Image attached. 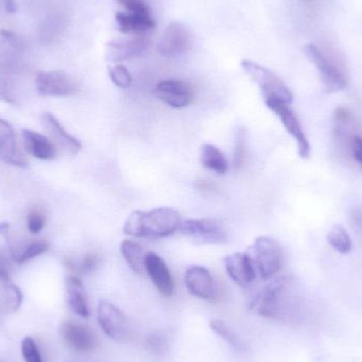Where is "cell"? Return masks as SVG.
I'll use <instances>...</instances> for the list:
<instances>
[{"instance_id": "ac0fdd59", "label": "cell", "mask_w": 362, "mask_h": 362, "mask_svg": "<svg viewBox=\"0 0 362 362\" xmlns=\"http://www.w3.org/2000/svg\"><path fill=\"white\" fill-rule=\"evenodd\" d=\"M146 270L161 295L165 297L173 295V276L163 257L154 252L146 253Z\"/></svg>"}, {"instance_id": "ab89813d", "label": "cell", "mask_w": 362, "mask_h": 362, "mask_svg": "<svg viewBox=\"0 0 362 362\" xmlns=\"http://www.w3.org/2000/svg\"><path fill=\"white\" fill-rule=\"evenodd\" d=\"M2 6H4V11L8 14H14V13L17 12V8H18L15 0H2Z\"/></svg>"}, {"instance_id": "44dd1931", "label": "cell", "mask_w": 362, "mask_h": 362, "mask_svg": "<svg viewBox=\"0 0 362 362\" xmlns=\"http://www.w3.org/2000/svg\"><path fill=\"white\" fill-rule=\"evenodd\" d=\"M25 150L30 155L40 160H52L57 156L54 144L46 136L30 129L21 132Z\"/></svg>"}, {"instance_id": "4fadbf2b", "label": "cell", "mask_w": 362, "mask_h": 362, "mask_svg": "<svg viewBox=\"0 0 362 362\" xmlns=\"http://www.w3.org/2000/svg\"><path fill=\"white\" fill-rule=\"evenodd\" d=\"M226 272L238 286L248 287L257 279V267L248 253L236 252L227 255L223 259Z\"/></svg>"}, {"instance_id": "2e32d148", "label": "cell", "mask_w": 362, "mask_h": 362, "mask_svg": "<svg viewBox=\"0 0 362 362\" xmlns=\"http://www.w3.org/2000/svg\"><path fill=\"white\" fill-rule=\"evenodd\" d=\"M0 160L17 168L28 167V160L17 144L12 125L0 118Z\"/></svg>"}, {"instance_id": "836d02e7", "label": "cell", "mask_w": 362, "mask_h": 362, "mask_svg": "<svg viewBox=\"0 0 362 362\" xmlns=\"http://www.w3.org/2000/svg\"><path fill=\"white\" fill-rule=\"evenodd\" d=\"M247 133L244 129H240L236 133L235 148H234L233 163L235 169H240L245 160L246 153Z\"/></svg>"}, {"instance_id": "e0dca14e", "label": "cell", "mask_w": 362, "mask_h": 362, "mask_svg": "<svg viewBox=\"0 0 362 362\" xmlns=\"http://www.w3.org/2000/svg\"><path fill=\"white\" fill-rule=\"evenodd\" d=\"M185 284L187 291L194 297L202 300L214 298V281L210 272L202 266H192L185 274Z\"/></svg>"}, {"instance_id": "603a6c76", "label": "cell", "mask_w": 362, "mask_h": 362, "mask_svg": "<svg viewBox=\"0 0 362 362\" xmlns=\"http://www.w3.org/2000/svg\"><path fill=\"white\" fill-rule=\"evenodd\" d=\"M117 28L125 34H146L154 29L156 23L152 15L132 14L118 12L116 14Z\"/></svg>"}, {"instance_id": "f1b7e54d", "label": "cell", "mask_w": 362, "mask_h": 362, "mask_svg": "<svg viewBox=\"0 0 362 362\" xmlns=\"http://www.w3.org/2000/svg\"><path fill=\"white\" fill-rule=\"evenodd\" d=\"M210 327L216 335L225 340L232 348L240 351L246 350V344L240 339V336L235 332L232 331L223 321L218 320V319H212L210 321Z\"/></svg>"}, {"instance_id": "e575fe53", "label": "cell", "mask_w": 362, "mask_h": 362, "mask_svg": "<svg viewBox=\"0 0 362 362\" xmlns=\"http://www.w3.org/2000/svg\"><path fill=\"white\" fill-rule=\"evenodd\" d=\"M115 1L124 8L125 12L132 13V14L152 15L150 4L146 0H115Z\"/></svg>"}, {"instance_id": "7c38bea8", "label": "cell", "mask_w": 362, "mask_h": 362, "mask_svg": "<svg viewBox=\"0 0 362 362\" xmlns=\"http://www.w3.org/2000/svg\"><path fill=\"white\" fill-rule=\"evenodd\" d=\"M157 99L173 108L187 107L193 100V90L185 81L170 78L161 81L154 90Z\"/></svg>"}, {"instance_id": "d4e9b609", "label": "cell", "mask_w": 362, "mask_h": 362, "mask_svg": "<svg viewBox=\"0 0 362 362\" xmlns=\"http://www.w3.org/2000/svg\"><path fill=\"white\" fill-rule=\"evenodd\" d=\"M200 163L204 169L223 175L229 171V163L225 155L213 144H204L200 148Z\"/></svg>"}, {"instance_id": "8d00e7d4", "label": "cell", "mask_w": 362, "mask_h": 362, "mask_svg": "<svg viewBox=\"0 0 362 362\" xmlns=\"http://www.w3.org/2000/svg\"><path fill=\"white\" fill-rule=\"evenodd\" d=\"M148 346L153 352L158 354V353H161L165 351L167 344H165V339L163 336H159L157 335V334H155V335L148 337Z\"/></svg>"}, {"instance_id": "74e56055", "label": "cell", "mask_w": 362, "mask_h": 362, "mask_svg": "<svg viewBox=\"0 0 362 362\" xmlns=\"http://www.w3.org/2000/svg\"><path fill=\"white\" fill-rule=\"evenodd\" d=\"M351 151H352L353 157L355 160L362 167V137L354 136L351 139Z\"/></svg>"}, {"instance_id": "277c9868", "label": "cell", "mask_w": 362, "mask_h": 362, "mask_svg": "<svg viewBox=\"0 0 362 362\" xmlns=\"http://www.w3.org/2000/svg\"><path fill=\"white\" fill-rule=\"evenodd\" d=\"M303 50L308 59L318 69L321 80L327 91L336 93L348 86V78L344 70L319 47L314 44H308L304 47Z\"/></svg>"}, {"instance_id": "4316f807", "label": "cell", "mask_w": 362, "mask_h": 362, "mask_svg": "<svg viewBox=\"0 0 362 362\" xmlns=\"http://www.w3.org/2000/svg\"><path fill=\"white\" fill-rule=\"evenodd\" d=\"M63 16L59 14L49 15L40 25V40L42 42H51L57 37L64 25Z\"/></svg>"}, {"instance_id": "7402d4cb", "label": "cell", "mask_w": 362, "mask_h": 362, "mask_svg": "<svg viewBox=\"0 0 362 362\" xmlns=\"http://www.w3.org/2000/svg\"><path fill=\"white\" fill-rule=\"evenodd\" d=\"M66 298L70 310L78 316L86 319L90 316L88 300L82 281L76 274L66 279Z\"/></svg>"}, {"instance_id": "8992f818", "label": "cell", "mask_w": 362, "mask_h": 362, "mask_svg": "<svg viewBox=\"0 0 362 362\" xmlns=\"http://www.w3.org/2000/svg\"><path fill=\"white\" fill-rule=\"evenodd\" d=\"M194 36L191 30L180 21H172L159 38L157 49L163 57L176 59L191 50Z\"/></svg>"}, {"instance_id": "9a60e30c", "label": "cell", "mask_w": 362, "mask_h": 362, "mask_svg": "<svg viewBox=\"0 0 362 362\" xmlns=\"http://www.w3.org/2000/svg\"><path fill=\"white\" fill-rule=\"evenodd\" d=\"M25 50L18 34L10 30L0 31V63L25 70Z\"/></svg>"}, {"instance_id": "1f68e13d", "label": "cell", "mask_w": 362, "mask_h": 362, "mask_svg": "<svg viewBox=\"0 0 362 362\" xmlns=\"http://www.w3.org/2000/svg\"><path fill=\"white\" fill-rule=\"evenodd\" d=\"M110 80L119 88L127 89L131 87L133 78L131 72L122 65H115L108 67Z\"/></svg>"}, {"instance_id": "ffe728a7", "label": "cell", "mask_w": 362, "mask_h": 362, "mask_svg": "<svg viewBox=\"0 0 362 362\" xmlns=\"http://www.w3.org/2000/svg\"><path fill=\"white\" fill-rule=\"evenodd\" d=\"M42 123L49 135L63 150L69 154L76 155L82 150V144L80 140L67 133L59 121L52 114L42 115Z\"/></svg>"}, {"instance_id": "d6986e66", "label": "cell", "mask_w": 362, "mask_h": 362, "mask_svg": "<svg viewBox=\"0 0 362 362\" xmlns=\"http://www.w3.org/2000/svg\"><path fill=\"white\" fill-rule=\"evenodd\" d=\"M23 69L0 63V101L18 105L21 98V81Z\"/></svg>"}, {"instance_id": "7a4b0ae2", "label": "cell", "mask_w": 362, "mask_h": 362, "mask_svg": "<svg viewBox=\"0 0 362 362\" xmlns=\"http://www.w3.org/2000/svg\"><path fill=\"white\" fill-rule=\"evenodd\" d=\"M291 280L276 279L259 291L250 302V310L267 319H284L291 308Z\"/></svg>"}, {"instance_id": "30bf717a", "label": "cell", "mask_w": 362, "mask_h": 362, "mask_svg": "<svg viewBox=\"0 0 362 362\" xmlns=\"http://www.w3.org/2000/svg\"><path fill=\"white\" fill-rule=\"evenodd\" d=\"M98 322L104 334L112 339L122 341L129 335V327L127 316L120 308L107 300H100Z\"/></svg>"}, {"instance_id": "f35d334b", "label": "cell", "mask_w": 362, "mask_h": 362, "mask_svg": "<svg viewBox=\"0 0 362 362\" xmlns=\"http://www.w3.org/2000/svg\"><path fill=\"white\" fill-rule=\"evenodd\" d=\"M11 266L8 259L0 253V280H10Z\"/></svg>"}, {"instance_id": "5bb4252c", "label": "cell", "mask_w": 362, "mask_h": 362, "mask_svg": "<svg viewBox=\"0 0 362 362\" xmlns=\"http://www.w3.org/2000/svg\"><path fill=\"white\" fill-rule=\"evenodd\" d=\"M59 333L64 341L78 352L88 353L97 348V336L87 325L66 321L61 325Z\"/></svg>"}, {"instance_id": "ba28073f", "label": "cell", "mask_w": 362, "mask_h": 362, "mask_svg": "<svg viewBox=\"0 0 362 362\" xmlns=\"http://www.w3.org/2000/svg\"><path fill=\"white\" fill-rule=\"evenodd\" d=\"M178 232L198 244H221L227 240L221 223L211 218L185 219Z\"/></svg>"}, {"instance_id": "60d3db41", "label": "cell", "mask_w": 362, "mask_h": 362, "mask_svg": "<svg viewBox=\"0 0 362 362\" xmlns=\"http://www.w3.org/2000/svg\"><path fill=\"white\" fill-rule=\"evenodd\" d=\"M10 231V223L8 221H1L0 223V235L4 236Z\"/></svg>"}, {"instance_id": "3957f363", "label": "cell", "mask_w": 362, "mask_h": 362, "mask_svg": "<svg viewBox=\"0 0 362 362\" xmlns=\"http://www.w3.org/2000/svg\"><path fill=\"white\" fill-rule=\"evenodd\" d=\"M245 74L259 85L264 100H280L284 103L291 104L293 100V93L285 83L272 70L255 63L250 59H244L240 63Z\"/></svg>"}, {"instance_id": "5b68a950", "label": "cell", "mask_w": 362, "mask_h": 362, "mask_svg": "<svg viewBox=\"0 0 362 362\" xmlns=\"http://www.w3.org/2000/svg\"><path fill=\"white\" fill-rule=\"evenodd\" d=\"M252 249L253 262L262 278H272L283 267V252L278 243L268 236H259L255 240Z\"/></svg>"}, {"instance_id": "484cf974", "label": "cell", "mask_w": 362, "mask_h": 362, "mask_svg": "<svg viewBox=\"0 0 362 362\" xmlns=\"http://www.w3.org/2000/svg\"><path fill=\"white\" fill-rule=\"evenodd\" d=\"M120 250L127 265L134 272L142 274L144 270H146V253L139 243L131 240H123Z\"/></svg>"}, {"instance_id": "f546056e", "label": "cell", "mask_w": 362, "mask_h": 362, "mask_svg": "<svg viewBox=\"0 0 362 362\" xmlns=\"http://www.w3.org/2000/svg\"><path fill=\"white\" fill-rule=\"evenodd\" d=\"M2 300L6 310L15 313L23 304V293L10 280L2 281Z\"/></svg>"}, {"instance_id": "52a82bcc", "label": "cell", "mask_w": 362, "mask_h": 362, "mask_svg": "<svg viewBox=\"0 0 362 362\" xmlns=\"http://www.w3.org/2000/svg\"><path fill=\"white\" fill-rule=\"evenodd\" d=\"M266 106L274 112L280 119L285 129L288 132L289 135L297 142L298 153L302 159H308L310 155V146L308 137L302 129L299 119L293 112L289 104L284 103L280 100H265Z\"/></svg>"}, {"instance_id": "8fae6325", "label": "cell", "mask_w": 362, "mask_h": 362, "mask_svg": "<svg viewBox=\"0 0 362 362\" xmlns=\"http://www.w3.org/2000/svg\"><path fill=\"white\" fill-rule=\"evenodd\" d=\"M150 40L148 33L136 34L127 40H112L106 45V57L114 63H120L141 57L148 50Z\"/></svg>"}, {"instance_id": "cb8c5ba5", "label": "cell", "mask_w": 362, "mask_h": 362, "mask_svg": "<svg viewBox=\"0 0 362 362\" xmlns=\"http://www.w3.org/2000/svg\"><path fill=\"white\" fill-rule=\"evenodd\" d=\"M49 250V244L44 240L18 243L10 246L11 259L16 264H23L30 259L44 255Z\"/></svg>"}, {"instance_id": "6da1fadb", "label": "cell", "mask_w": 362, "mask_h": 362, "mask_svg": "<svg viewBox=\"0 0 362 362\" xmlns=\"http://www.w3.org/2000/svg\"><path fill=\"white\" fill-rule=\"evenodd\" d=\"M181 215L169 206L151 211H134L123 226V232L133 238H163L180 231Z\"/></svg>"}, {"instance_id": "d6a6232c", "label": "cell", "mask_w": 362, "mask_h": 362, "mask_svg": "<svg viewBox=\"0 0 362 362\" xmlns=\"http://www.w3.org/2000/svg\"><path fill=\"white\" fill-rule=\"evenodd\" d=\"M21 355L25 362H44L33 338L25 337L21 341Z\"/></svg>"}, {"instance_id": "4dcf8cb0", "label": "cell", "mask_w": 362, "mask_h": 362, "mask_svg": "<svg viewBox=\"0 0 362 362\" xmlns=\"http://www.w3.org/2000/svg\"><path fill=\"white\" fill-rule=\"evenodd\" d=\"M100 259L95 253H87L78 262H67V266L76 274H88L95 272L99 265Z\"/></svg>"}, {"instance_id": "9c48e42d", "label": "cell", "mask_w": 362, "mask_h": 362, "mask_svg": "<svg viewBox=\"0 0 362 362\" xmlns=\"http://www.w3.org/2000/svg\"><path fill=\"white\" fill-rule=\"evenodd\" d=\"M36 90L45 97H71L78 93L76 81L64 71L40 72L35 80Z\"/></svg>"}, {"instance_id": "d590c367", "label": "cell", "mask_w": 362, "mask_h": 362, "mask_svg": "<svg viewBox=\"0 0 362 362\" xmlns=\"http://www.w3.org/2000/svg\"><path fill=\"white\" fill-rule=\"evenodd\" d=\"M47 218L44 213L38 210H32L28 214L27 227L32 234H38L44 230L46 226Z\"/></svg>"}, {"instance_id": "83f0119b", "label": "cell", "mask_w": 362, "mask_h": 362, "mask_svg": "<svg viewBox=\"0 0 362 362\" xmlns=\"http://www.w3.org/2000/svg\"><path fill=\"white\" fill-rule=\"evenodd\" d=\"M329 245L341 255H348L352 250V240L342 226L335 225L327 234Z\"/></svg>"}]
</instances>
